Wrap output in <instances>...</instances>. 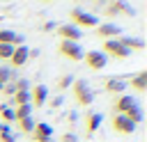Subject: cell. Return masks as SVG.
<instances>
[{
	"label": "cell",
	"mask_w": 147,
	"mask_h": 142,
	"mask_svg": "<svg viewBox=\"0 0 147 142\" xmlns=\"http://www.w3.org/2000/svg\"><path fill=\"white\" fill-rule=\"evenodd\" d=\"M69 89H74V98H76V103H78V105H83V108L92 105V101H94V92L90 89V85H87L83 78L74 80Z\"/></svg>",
	"instance_id": "1"
},
{
	"label": "cell",
	"mask_w": 147,
	"mask_h": 142,
	"mask_svg": "<svg viewBox=\"0 0 147 142\" xmlns=\"http://www.w3.org/2000/svg\"><path fill=\"white\" fill-rule=\"evenodd\" d=\"M101 53L108 57H115V60H126L129 55H131V50L129 48H124L122 44H119V39H106L103 41V46H101Z\"/></svg>",
	"instance_id": "2"
},
{
	"label": "cell",
	"mask_w": 147,
	"mask_h": 142,
	"mask_svg": "<svg viewBox=\"0 0 147 142\" xmlns=\"http://www.w3.org/2000/svg\"><path fill=\"white\" fill-rule=\"evenodd\" d=\"M69 18H71V25H76V27H96L99 25V18L83 9H71Z\"/></svg>",
	"instance_id": "3"
},
{
	"label": "cell",
	"mask_w": 147,
	"mask_h": 142,
	"mask_svg": "<svg viewBox=\"0 0 147 142\" xmlns=\"http://www.w3.org/2000/svg\"><path fill=\"white\" fill-rule=\"evenodd\" d=\"M57 50H60V55H62L64 60H69V62H80V60H83V53H85V50H83L78 44H74V41H60Z\"/></svg>",
	"instance_id": "4"
},
{
	"label": "cell",
	"mask_w": 147,
	"mask_h": 142,
	"mask_svg": "<svg viewBox=\"0 0 147 142\" xmlns=\"http://www.w3.org/2000/svg\"><path fill=\"white\" fill-rule=\"evenodd\" d=\"M83 60H85V64H87V69H92V71H101L103 66H106V55L101 53V50H87V53H83Z\"/></svg>",
	"instance_id": "5"
},
{
	"label": "cell",
	"mask_w": 147,
	"mask_h": 142,
	"mask_svg": "<svg viewBox=\"0 0 147 142\" xmlns=\"http://www.w3.org/2000/svg\"><path fill=\"white\" fill-rule=\"evenodd\" d=\"M94 34L106 41V39H117V37L122 34V30H119L115 23H99V25L94 27Z\"/></svg>",
	"instance_id": "6"
},
{
	"label": "cell",
	"mask_w": 147,
	"mask_h": 142,
	"mask_svg": "<svg viewBox=\"0 0 147 142\" xmlns=\"http://www.w3.org/2000/svg\"><path fill=\"white\" fill-rule=\"evenodd\" d=\"M48 101V87L46 85H34L30 87V105L32 108H41Z\"/></svg>",
	"instance_id": "7"
},
{
	"label": "cell",
	"mask_w": 147,
	"mask_h": 142,
	"mask_svg": "<svg viewBox=\"0 0 147 142\" xmlns=\"http://www.w3.org/2000/svg\"><path fill=\"white\" fill-rule=\"evenodd\" d=\"M110 126H113V131L119 133V135H131V133L136 131V124H131L124 115H115L113 121H110Z\"/></svg>",
	"instance_id": "8"
},
{
	"label": "cell",
	"mask_w": 147,
	"mask_h": 142,
	"mask_svg": "<svg viewBox=\"0 0 147 142\" xmlns=\"http://www.w3.org/2000/svg\"><path fill=\"white\" fill-rule=\"evenodd\" d=\"M117 14H124V16H133L136 9L131 5H126L124 0H110V5L106 7V16H117Z\"/></svg>",
	"instance_id": "9"
},
{
	"label": "cell",
	"mask_w": 147,
	"mask_h": 142,
	"mask_svg": "<svg viewBox=\"0 0 147 142\" xmlns=\"http://www.w3.org/2000/svg\"><path fill=\"white\" fill-rule=\"evenodd\" d=\"M57 34L62 37V41H74V44H78V39L83 37V34H80V30H78L76 25H71V23L57 25Z\"/></svg>",
	"instance_id": "10"
},
{
	"label": "cell",
	"mask_w": 147,
	"mask_h": 142,
	"mask_svg": "<svg viewBox=\"0 0 147 142\" xmlns=\"http://www.w3.org/2000/svg\"><path fill=\"white\" fill-rule=\"evenodd\" d=\"M30 135H32L34 142H46V140L53 137V126H48L46 121H39V124H34V128H32Z\"/></svg>",
	"instance_id": "11"
},
{
	"label": "cell",
	"mask_w": 147,
	"mask_h": 142,
	"mask_svg": "<svg viewBox=\"0 0 147 142\" xmlns=\"http://www.w3.org/2000/svg\"><path fill=\"white\" fill-rule=\"evenodd\" d=\"M101 115L99 112H85V135L87 137H92L96 131H99V126H101Z\"/></svg>",
	"instance_id": "12"
},
{
	"label": "cell",
	"mask_w": 147,
	"mask_h": 142,
	"mask_svg": "<svg viewBox=\"0 0 147 142\" xmlns=\"http://www.w3.org/2000/svg\"><path fill=\"white\" fill-rule=\"evenodd\" d=\"M136 105V98L133 96H129V94H119L117 98H115V103H113V110H115V115H124L129 108H133Z\"/></svg>",
	"instance_id": "13"
},
{
	"label": "cell",
	"mask_w": 147,
	"mask_h": 142,
	"mask_svg": "<svg viewBox=\"0 0 147 142\" xmlns=\"http://www.w3.org/2000/svg\"><path fill=\"white\" fill-rule=\"evenodd\" d=\"M28 53H30V48H28V46H16V48H14V53H11V57H9V64H11L14 69L23 66V64L28 62Z\"/></svg>",
	"instance_id": "14"
},
{
	"label": "cell",
	"mask_w": 147,
	"mask_h": 142,
	"mask_svg": "<svg viewBox=\"0 0 147 142\" xmlns=\"http://www.w3.org/2000/svg\"><path fill=\"white\" fill-rule=\"evenodd\" d=\"M129 87L136 89L138 94H142V92L147 89V71H138L136 76H131V78H129Z\"/></svg>",
	"instance_id": "15"
},
{
	"label": "cell",
	"mask_w": 147,
	"mask_h": 142,
	"mask_svg": "<svg viewBox=\"0 0 147 142\" xmlns=\"http://www.w3.org/2000/svg\"><path fill=\"white\" fill-rule=\"evenodd\" d=\"M103 89L108 92V94H122L124 89H126V80H122V78H108L106 82H103Z\"/></svg>",
	"instance_id": "16"
},
{
	"label": "cell",
	"mask_w": 147,
	"mask_h": 142,
	"mask_svg": "<svg viewBox=\"0 0 147 142\" xmlns=\"http://www.w3.org/2000/svg\"><path fill=\"white\" fill-rule=\"evenodd\" d=\"M117 39H119V44H122L124 48H129L131 53H133V50H142V48H145V41H142V39H138V37H126V34H119Z\"/></svg>",
	"instance_id": "17"
},
{
	"label": "cell",
	"mask_w": 147,
	"mask_h": 142,
	"mask_svg": "<svg viewBox=\"0 0 147 142\" xmlns=\"http://www.w3.org/2000/svg\"><path fill=\"white\" fill-rule=\"evenodd\" d=\"M124 117H126L131 124H136V126H138V124L142 121V110H140L138 105H133V108H129V110L124 112Z\"/></svg>",
	"instance_id": "18"
},
{
	"label": "cell",
	"mask_w": 147,
	"mask_h": 142,
	"mask_svg": "<svg viewBox=\"0 0 147 142\" xmlns=\"http://www.w3.org/2000/svg\"><path fill=\"white\" fill-rule=\"evenodd\" d=\"M25 117H32V105H16L14 108V121L25 119Z\"/></svg>",
	"instance_id": "19"
},
{
	"label": "cell",
	"mask_w": 147,
	"mask_h": 142,
	"mask_svg": "<svg viewBox=\"0 0 147 142\" xmlns=\"http://www.w3.org/2000/svg\"><path fill=\"white\" fill-rule=\"evenodd\" d=\"M14 80H16V73L9 66H0V82L7 85V82H14Z\"/></svg>",
	"instance_id": "20"
},
{
	"label": "cell",
	"mask_w": 147,
	"mask_h": 142,
	"mask_svg": "<svg viewBox=\"0 0 147 142\" xmlns=\"http://www.w3.org/2000/svg\"><path fill=\"white\" fill-rule=\"evenodd\" d=\"M16 124H18V131H21V133H32V128H34V119H32V117L18 119Z\"/></svg>",
	"instance_id": "21"
},
{
	"label": "cell",
	"mask_w": 147,
	"mask_h": 142,
	"mask_svg": "<svg viewBox=\"0 0 147 142\" xmlns=\"http://www.w3.org/2000/svg\"><path fill=\"white\" fill-rule=\"evenodd\" d=\"M0 142H16V135L9 131L7 124H0Z\"/></svg>",
	"instance_id": "22"
},
{
	"label": "cell",
	"mask_w": 147,
	"mask_h": 142,
	"mask_svg": "<svg viewBox=\"0 0 147 142\" xmlns=\"http://www.w3.org/2000/svg\"><path fill=\"white\" fill-rule=\"evenodd\" d=\"M14 103L16 105H30V92H14Z\"/></svg>",
	"instance_id": "23"
},
{
	"label": "cell",
	"mask_w": 147,
	"mask_h": 142,
	"mask_svg": "<svg viewBox=\"0 0 147 142\" xmlns=\"http://www.w3.org/2000/svg\"><path fill=\"white\" fill-rule=\"evenodd\" d=\"M71 82H74V78H71L69 73H64V76H60V80H57V89H69Z\"/></svg>",
	"instance_id": "24"
},
{
	"label": "cell",
	"mask_w": 147,
	"mask_h": 142,
	"mask_svg": "<svg viewBox=\"0 0 147 142\" xmlns=\"http://www.w3.org/2000/svg\"><path fill=\"white\" fill-rule=\"evenodd\" d=\"M16 46H9V44H0V60H9L11 53H14Z\"/></svg>",
	"instance_id": "25"
},
{
	"label": "cell",
	"mask_w": 147,
	"mask_h": 142,
	"mask_svg": "<svg viewBox=\"0 0 147 142\" xmlns=\"http://www.w3.org/2000/svg\"><path fill=\"white\" fill-rule=\"evenodd\" d=\"M14 92H30V85H28V80H25V78H18V80H14Z\"/></svg>",
	"instance_id": "26"
},
{
	"label": "cell",
	"mask_w": 147,
	"mask_h": 142,
	"mask_svg": "<svg viewBox=\"0 0 147 142\" xmlns=\"http://www.w3.org/2000/svg\"><path fill=\"white\" fill-rule=\"evenodd\" d=\"M0 117H2L5 121H14V110L7 108V105H0Z\"/></svg>",
	"instance_id": "27"
},
{
	"label": "cell",
	"mask_w": 147,
	"mask_h": 142,
	"mask_svg": "<svg viewBox=\"0 0 147 142\" xmlns=\"http://www.w3.org/2000/svg\"><path fill=\"white\" fill-rule=\"evenodd\" d=\"M2 94H7V96H14V82H7V85H2V89H0Z\"/></svg>",
	"instance_id": "28"
},
{
	"label": "cell",
	"mask_w": 147,
	"mask_h": 142,
	"mask_svg": "<svg viewBox=\"0 0 147 142\" xmlns=\"http://www.w3.org/2000/svg\"><path fill=\"white\" fill-rule=\"evenodd\" d=\"M60 142H78V137H76V133H64L60 137Z\"/></svg>",
	"instance_id": "29"
},
{
	"label": "cell",
	"mask_w": 147,
	"mask_h": 142,
	"mask_svg": "<svg viewBox=\"0 0 147 142\" xmlns=\"http://www.w3.org/2000/svg\"><path fill=\"white\" fill-rule=\"evenodd\" d=\"M62 105V96H55L53 101H51V108H60Z\"/></svg>",
	"instance_id": "30"
},
{
	"label": "cell",
	"mask_w": 147,
	"mask_h": 142,
	"mask_svg": "<svg viewBox=\"0 0 147 142\" xmlns=\"http://www.w3.org/2000/svg\"><path fill=\"white\" fill-rule=\"evenodd\" d=\"M53 27H55V23H51V21H48V23H44V32H51Z\"/></svg>",
	"instance_id": "31"
},
{
	"label": "cell",
	"mask_w": 147,
	"mask_h": 142,
	"mask_svg": "<svg viewBox=\"0 0 147 142\" xmlns=\"http://www.w3.org/2000/svg\"><path fill=\"white\" fill-rule=\"evenodd\" d=\"M46 142H55V140H53V137H51V140H46Z\"/></svg>",
	"instance_id": "32"
},
{
	"label": "cell",
	"mask_w": 147,
	"mask_h": 142,
	"mask_svg": "<svg viewBox=\"0 0 147 142\" xmlns=\"http://www.w3.org/2000/svg\"><path fill=\"white\" fill-rule=\"evenodd\" d=\"M0 89H2V82H0Z\"/></svg>",
	"instance_id": "33"
},
{
	"label": "cell",
	"mask_w": 147,
	"mask_h": 142,
	"mask_svg": "<svg viewBox=\"0 0 147 142\" xmlns=\"http://www.w3.org/2000/svg\"><path fill=\"white\" fill-rule=\"evenodd\" d=\"M44 2H51V0H44Z\"/></svg>",
	"instance_id": "34"
}]
</instances>
